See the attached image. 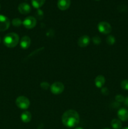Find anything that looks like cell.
Masks as SVG:
<instances>
[{
  "label": "cell",
  "instance_id": "cell-1",
  "mask_svg": "<svg viewBox=\"0 0 128 129\" xmlns=\"http://www.w3.org/2000/svg\"><path fill=\"white\" fill-rule=\"evenodd\" d=\"M61 120L65 127L72 128L79 124L80 117L76 111L74 110H69L63 114Z\"/></svg>",
  "mask_w": 128,
  "mask_h": 129
},
{
  "label": "cell",
  "instance_id": "cell-2",
  "mask_svg": "<svg viewBox=\"0 0 128 129\" xmlns=\"http://www.w3.org/2000/svg\"><path fill=\"white\" fill-rule=\"evenodd\" d=\"M19 36L15 33H10L5 37L3 43L7 47L13 48L16 47L19 42Z\"/></svg>",
  "mask_w": 128,
  "mask_h": 129
},
{
  "label": "cell",
  "instance_id": "cell-3",
  "mask_svg": "<svg viewBox=\"0 0 128 129\" xmlns=\"http://www.w3.org/2000/svg\"><path fill=\"white\" fill-rule=\"evenodd\" d=\"M30 101L26 97L20 96L16 100V105L18 108L23 110H26L30 107Z\"/></svg>",
  "mask_w": 128,
  "mask_h": 129
},
{
  "label": "cell",
  "instance_id": "cell-4",
  "mask_svg": "<svg viewBox=\"0 0 128 129\" xmlns=\"http://www.w3.org/2000/svg\"><path fill=\"white\" fill-rule=\"evenodd\" d=\"M63 84L61 82H55L53 83L50 86V90L51 93L54 94H61L64 90Z\"/></svg>",
  "mask_w": 128,
  "mask_h": 129
},
{
  "label": "cell",
  "instance_id": "cell-5",
  "mask_svg": "<svg viewBox=\"0 0 128 129\" xmlns=\"http://www.w3.org/2000/svg\"><path fill=\"white\" fill-rule=\"evenodd\" d=\"M98 30L101 34H109L111 32L112 27L109 23L106 21H101L98 24Z\"/></svg>",
  "mask_w": 128,
  "mask_h": 129
},
{
  "label": "cell",
  "instance_id": "cell-6",
  "mask_svg": "<svg viewBox=\"0 0 128 129\" xmlns=\"http://www.w3.org/2000/svg\"><path fill=\"white\" fill-rule=\"evenodd\" d=\"M23 25L28 29H31L35 27L36 25V20L33 16L26 17L23 21Z\"/></svg>",
  "mask_w": 128,
  "mask_h": 129
},
{
  "label": "cell",
  "instance_id": "cell-7",
  "mask_svg": "<svg viewBox=\"0 0 128 129\" xmlns=\"http://www.w3.org/2000/svg\"><path fill=\"white\" fill-rule=\"evenodd\" d=\"M10 25V20L6 16L0 15V31H4L8 30Z\"/></svg>",
  "mask_w": 128,
  "mask_h": 129
},
{
  "label": "cell",
  "instance_id": "cell-8",
  "mask_svg": "<svg viewBox=\"0 0 128 129\" xmlns=\"http://www.w3.org/2000/svg\"><path fill=\"white\" fill-rule=\"evenodd\" d=\"M18 11L23 15L28 14L31 11V7L30 5L26 3H22L18 6Z\"/></svg>",
  "mask_w": 128,
  "mask_h": 129
},
{
  "label": "cell",
  "instance_id": "cell-9",
  "mask_svg": "<svg viewBox=\"0 0 128 129\" xmlns=\"http://www.w3.org/2000/svg\"><path fill=\"white\" fill-rule=\"evenodd\" d=\"M90 39L87 35H82L78 40V45L81 47H85L88 46L90 43Z\"/></svg>",
  "mask_w": 128,
  "mask_h": 129
},
{
  "label": "cell",
  "instance_id": "cell-10",
  "mask_svg": "<svg viewBox=\"0 0 128 129\" xmlns=\"http://www.w3.org/2000/svg\"><path fill=\"white\" fill-rule=\"evenodd\" d=\"M57 6L60 10L64 11L67 10L70 6V0H58Z\"/></svg>",
  "mask_w": 128,
  "mask_h": 129
},
{
  "label": "cell",
  "instance_id": "cell-11",
  "mask_svg": "<svg viewBox=\"0 0 128 129\" xmlns=\"http://www.w3.org/2000/svg\"><path fill=\"white\" fill-rule=\"evenodd\" d=\"M117 116L119 120L123 122H125L128 120V111L125 108H121L117 112Z\"/></svg>",
  "mask_w": 128,
  "mask_h": 129
},
{
  "label": "cell",
  "instance_id": "cell-12",
  "mask_svg": "<svg viewBox=\"0 0 128 129\" xmlns=\"http://www.w3.org/2000/svg\"><path fill=\"white\" fill-rule=\"evenodd\" d=\"M31 44V40L28 36H24L20 41V46L23 49H26Z\"/></svg>",
  "mask_w": 128,
  "mask_h": 129
},
{
  "label": "cell",
  "instance_id": "cell-13",
  "mask_svg": "<svg viewBox=\"0 0 128 129\" xmlns=\"http://www.w3.org/2000/svg\"><path fill=\"white\" fill-rule=\"evenodd\" d=\"M21 119L24 123H28L31 120V114L28 111H25L21 115Z\"/></svg>",
  "mask_w": 128,
  "mask_h": 129
},
{
  "label": "cell",
  "instance_id": "cell-14",
  "mask_svg": "<svg viewBox=\"0 0 128 129\" xmlns=\"http://www.w3.org/2000/svg\"><path fill=\"white\" fill-rule=\"evenodd\" d=\"M105 78L102 75H99L96 77L95 79V84L97 88H100L104 86L105 84Z\"/></svg>",
  "mask_w": 128,
  "mask_h": 129
},
{
  "label": "cell",
  "instance_id": "cell-15",
  "mask_svg": "<svg viewBox=\"0 0 128 129\" xmlns=\"http://www.w3.org/2000/svg\"><path fill=\"white\" fill-rule=\"evenodd\" d=\"M111 126L114 129H120L122 127V123L120 120L113 119L111 121Z\"/></svg>",
  "mask_w": 128,
  "mask_h": 129
},
{
  "label": "cell",
  "instance_id": "cell-16",
  "mask_svg": "<svg viewBox=\"0 0 128 129\" xmlns=\"http://www.w3.org/2000/svg\"><path fill=\"white\" fill-rule=\"evenodd\" d=\"M45 0H31V3L35 8H39L44 5Z\"/></svg>",
  "mask_w": 128,
  "mask_h": 129
},
{
  "label": "cell",
  "instance_id": "cell-17",
  "mask_svg": "<svg viewBox=\"0 0 128 129\" xmlns=\"http://www.w3.org/2000/svg\"><path fill=\"white\" fill-rule=\"evenodd\" d=\"M106 42L107 43L108 45H114V43H115V38H114V37H113L112 35H109V36L107 37Z\"/></svg>",
  "mask_w": 128,
  "mask_h": 129
},
{
  "label": "cell",
  "instance_id": "cell-18",
  "mask_svg": "<svg viewBox=\"0 0 128 129\" xmlns=\"http://www.w3.org/2000/svg\"><path fill=\"white\" fill-rule=\"evenodd\" d=\"M23 23V22L21 21V20L20 18H15L12 21V24L13 26H20L21 24Z\"/></svg>",
  "mask_w": 128,
  "mask_h": 129
},
{
  "label": "cell",
  "instance_id": "cell-19",
  "mask_svg": "<svg viewBox=\"0 0 128 129\" xmlns=\"http://www.w3.org/2000/svg\"><path fill=\"white\" fill-rule=\"evenodd\" d=\"M120 86L124 90L128 91V80L127 79H124L120 83Z\"/></svg>",
  "mask_w": 128,
  "mask_h": 129
},
{
  "label": "cell",
  "instance_id": "cell-20",
  "mask_svg": "<svg viewBox=\"0 0 128 129\" xmlns=\"http://www.w3.org/2000/svg\"><path fill=\"white\" fill-rule=\"evenodd\" d=\"M115 100L118 103H121V102H124L125 100V98L121 94H117V95L115 96Z\"/></svg>",
  "mask_w": 128,
  "mask_h": 129
},
{
  "label": "cell",
  "instance_id": "cell-21",
  "mask_svg": "<svg viewBox=\"0 0 128 129\" xmlns=\"http://www.w3.org/2000/svg\"><path fill=\"white\" fill-rule=\"evenodd\" d=\"M92 42L95 44V45H99L101 42V39L99 37L95 36L94 37H93L92 39Z\"/></svg>",
  "mask_w": 128,
  "mask_h": 129
},
{
  "label": "cell",
  "instance_id": "cell-22",
  "mask_svg": "<svg viewBox=\"0 0 128 129\" xmlns=\"http://www.w3.org/2000/svg\"><path fill=\"white\" fill-rule=\"evenodd\" d=\"M40 86H41V88H42L43 89L46 90V89H48V88H49V86H50V84L48 83H46V82H43V83H41V84H40Z\"/></svg>",
  "mask_w": 128,
  "mask_h": 129
},
{
  "label": "cell",
  "instance_id": "cell-23",
  "mask_svg": "<svg viewBox=\"0 0 128 129\" xmlns=\"http://www.w3.org/2000/svg\"><path fill=\"white\" fill-rule=\"evenodd\" d=\"M102 93L104 94H107L108 93H109V91H108L107 90V88H103V89H102Z\"/></svg>",
  "mask_w": 128,
  "mask_h": 129
},
{
  "label": "cell",
  "instance_id": "cell-24",
  "mask_svg": "<svg viewBox=\"0 0 128 129\" xmlns=\"http://www.w3.org/2000/svg\"><path fill=\"white\" fill-rule=\"evenodd\" d=\"M124 104L126 107H128V96L126 98H125V100H124Z\"/></svg>",
  "mask_w": 128,
  "mask_h": 129
},
{
  "label": "cell",
  "instance_id": "cell-25",
  "mask_svg": "<svg viewBox=\"0 0 128 129\" xmlns=\"http://www.w3.org/2000/svg\"><path fill=\"white\" fill-rule=\"evenodd\" d=\"M75 129H83V128H81V127H77V128H75Z\"/></svg>",
  "mask_w": 128,
  "mask_h": 129
},
{
  "label": "cell",
  "instance_id": "cell-26",
  "mask_svg": "<svg viewBox=\"0 0 128 129\" xmlns=\"http://www.w3.org/2000/svg\"><path fill=\"white\" fill-rule=\"evenodd\" d=\"M122 129H128V127H125V128H122Z\"/></svg>",
  "mask_w": 128,
  "mask_h": 129
},
{
  "label": "cell",
  "instance_id": "cell-27",
  "mask_svg": "<svg viewBox=\"0 0 128 129\" xmlns=\"http://www.w3.org/2000/svg\"><path fill=\"white\" fill-rule=\"evenodd\" d=\"M103 129H110V128H103Z\"/></svg>",
  "mask_w": 128,
  "mask_h": 129
},
{
  "label": "cell",
  "instance_id": "cell-28",
  "mask_svg": "<svg viewBox=\"0 0 128 129\" xmlns=\"http://www.w3.org/2000/svg\"><path fill=\"white\" fill-rule=\"evenodd\" d=\"M0 42H1V38H0Z\"/></svg>",
  "mask_w": 128,
  "mask_h": 129
},
{
  "label": "cell",
  "instance_id": "cell-29",
  "mask_svg": "<svg viewBox=\"0 0 128 129\" xmlns=\"http://www.w3.org/2000/svg\"><path fill=\"white\" fill-rule=\"evenodd\" d=\"M95 1H99V0H95Z\"/></svg>",
  "mask_w": 128,
  "mask_h": 129
}]
</instances>
